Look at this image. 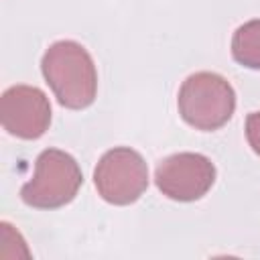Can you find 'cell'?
<instances>
[{
  "label": "cell",
  "instance_id": "cell-1",
  "mask_svg": "<svg viewBox=\"0 0 260 260\" xmlns=\"http://www.w3.org/2000/svg\"><path fill=\"white\" fill-rule=\"evenodd\" d=\"M41 71L63 108L83 110L93 104L98 71L83 45L67 39L53 43L41 59Z\"/></svg>",
  "mask_w": 260,
  "mask_h": 260
},
{
  "label": "cell",
  "instance_id": "cell-2",
  "mask_svg": "<svg viewBox=\"0 0 260 260\" xmlns=\"http://www.w3.org/2000/svg\"><path fill=\"white\" fill-rule=\"evenodd\" d=\"M181 118L195 130H217L230 122L236 110V91L232 83L213 71L189 75L177 98Z\"/></svg>",
  "mask_w": 260,
  "mask_h": 260
},
{
  "label": "cell",
  "instance_id": "cell-3",
  "mask_svg": "<svg viewBox=\"0 0 260 260\" xmlns=\"http://www.w3.org/2000/svg\"><path fill=\"white\" fill-rule=\"evenodd\" d=\"M83 183L77 160L59 148H47L37 156L35 175L20 189V199L35 209H59L71 203Z\"/></svg>",
  "mask_w": 260,
  "mask_h": 260
},
{
  "label": "cell",
  "instance_id": "cell-4",
  "mask_svg": "<svg viewBox=\"0 0 260 260\" xmlns=\"http://www.w3.org/2000/svg\"><path fill=\"white\" fill-rule=\"evenodd\" d=\"M93 183L104 201L130 205L138 201L148 187V167L134 148L116 146L100 158L93 171Z\"/></svg>",
  "mask_w": 260,
  "mask_h": 260
},
{
  "label": "cell",
  "instance_id": "cell-5",
  "mask_svg": "<svg viewBox=\"0 0 260 260\" xmlns=\"http://www.w3.org/2000/svg\"><path fill=\"white\" fill-rule=\"evenodd\" d=\"M154 183L173 201H197L213 187L215 165L199 152H177L158 162Z\"/></svg>",
  "mask_w": 260,
  "mask_h": 260
},
{
  "label": "cell",
  "instance_id": "cell-6",
  "mask_svg": "<svg viewBox=\"0 0 260 260\" xmlns=\"http://www.w3.org/2000/svg\"><path fill=\"white\" fill-rule=\"evenodd\" d=\"M0 122L8 134L22 140H37L51 124L49 98L35 85H12L2 93Z\"/></svg>",
  "mask_w": 260,
  "mask_h": 260
},
{
  "label": "cell",
  "instance_id": "cell-7",
  "mask_svg": "<svg viewBox=\"0 0 260 260\" xmlns=\"http://www.w3.org/2000/svg\"><path fill=\"white\" fill-rule=\"evenodd\" d=\"M232 57L242 67L260 71V18L240 24L232 37Z\"/></svg>",
  "mask_w": 260,
  "mask_h": 260
},
{
  "label": "cell",
  "instance_id": "cell-8",
  "mask_svg": "<svg viewBox=\"0 0 260 260\" xmlns=\"http://www.w3.org/2000/svg\"><path fill=\"white\" fill-rule=\"evenodd\" d=\"M246 138L252 150L260 156V112H252L246 118Z\"/></svg>",
  "mask_w": 260,
  "mask_h": 260
}]
</instances>
